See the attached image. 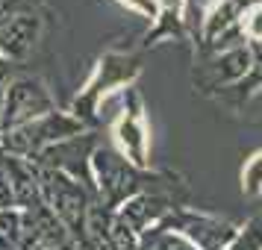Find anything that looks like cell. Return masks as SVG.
I'll list each match as a JSON object with an SVG mask.
<instances>
[{"label":"cell","instance_id":"obj_1","mask_svg":"<svg viewBox=\"0 0 262 250\" xmlns=\"http://www.w3.org/2000/svg\"><path fill=\"white\" fill-rule=\"evenodd\" d=\"M139 74V65L127 56H115V53H109L103 59L97 62L95 74H92V80L85 83V88L77 95V115L83 112V115H95L97 103H100V95H106L109 88L115 83H130L133 77Z\"/></svg>","mask_w":262,"mask_h":250},{"label":"cell","instance_id":"obj_2","mask_svg":"<svg viewBox=\"0 0 262 250\" xmlns=\"http://www.w3.org/2000/svg\"><path fill=\"white\" fill-rule=\"evenodd\" d=\"M130 100L133 103L121 109V115L112 124V135H115V144L121 147V153L136 168H144L147 165V150H150V132L144 124L139 97H130Z\"/></svg>","mask_w":262,"mask_h":250},{"label":"cell","instance_id":"obj_3","mask_svg":"<svg viewBox=\"0 0 262 250\" xmlns=\"http://www.w3.org/2000/svg\"><path fill=\"white\" fill-rule=\"evenodd\" d=\"M50 97L48 92L36 83V80H18L6 95V106H3V127H18L30 118H41L50 115Z\"/></svg>","mask_w":262,"mask_h":250},{"label":"cell","instance_id":"obj_4","mask_svg":"<svg viewBox=\"0 0 262 250\" xmlns=\"http://www.w3.org/2000/svg\"><path fill=\"white\" fill-rule=\"evenodd\" d=\"M180 230H183L186 236L194 238L198 250H221L236 238V230L230 224H218V221L203 218V215H198V218H194V215H186L183 224H180Z\"/></svg>","mask_w":262,"mask_h":250},{"label":"cell","instance_id":"obj_5","mask_svg":"<svg viewBox=\"0 0 262 250\" xmlns=\"http://www.w3.org/2000/svg\"><path fill=\"white\" fill-rule=\"evenodd\" d=\"M242 189L248 194H259L262 191V150H256L242 168Z\"/></svg>","mask_w":262,"mask_h":250},{"label":"cell","instance_id":"obj_6","mask_svg":"<svg viewBox=\"0 0 262 250\" xmlns=\"http://www.w3.org/2000/svg\"><path fill=\"white\" fill-rule=\"evenodd\" d=\"M227 250H262V215L253 218V221L248 224V230L230 241Z\"/></svg>","mask_w":262,"mask_h":250},{"label":"cell","instance_id":"obj_7","mask_svg":"<svg viewBox=\"0 0 262 250\" xmlns=\"http://www.w3.org/2000/svg\"><path fill=\"white\" fill-rule=\"evenodd\" d=\"M242 33L253 41H262V3H253L242 15Z\"/></svg>","mask_w":262,"mask_h":250},{"label":"cell","instance_id":"obj_8","mask_svg":"<svg viewBox=\"0 0 262 250\" xmlns=\"http://www.w3.org/2000/svg\"><path fill=\"white\" fill-rule=\"evenodd\" d=\"M121 3H127L130 9H136V12H142V15H150V18L159 12L156 9V0H121Z\"/></svg>","mask_w":262,"mask_h":250}]
</instances>
